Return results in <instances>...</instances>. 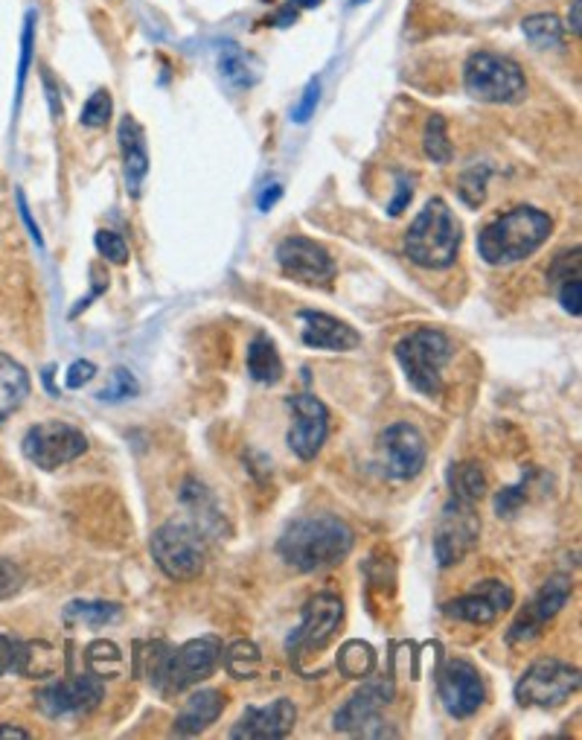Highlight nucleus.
Returning a JSON list of instances; mask_svg holds the SVG:
<instances>
[{
    "label": "nucleus",
    "instance_id": "c03bdc74",
    "mask_svg": "<svg viewBox=\"0 0 582 740\" xmlns=\"http://www.w3.org/2000/svg\"><path fill=\"white\" fill-rule=\"evenodd\" d=\"M525 482L518 484V487H507V490H501L499 496H495V510H499V516H513L518 510V505H521V499H525Z\"/></svg>",
    "mask_w": 582,
    "mask_h": 740
},
{
    "label": "nucleus",
    "instance_id": "49530a36",
    "mask_svg": "<svg viewBox=\"0 0 582 740\" xmlns=\"http://www.w3.org/2000/svg\"><path fill=\"white\" fill-rule=\"evenodd\" d=\"M21 589V574L18 569L12 563H3L0 560V601L3 598H10V595H15Z\"/></svg>",
    "mask_w": 582,
    "mask_h": 740
},
{
    "label": "nucleus",
    "instance_id": "20e7f679",
    "mask_svg": "<svg viewBox=\"0 0 582 740\" xmlns=\"http://www.w3.org/2000/svg\"><path fill=\"white\" fill-rule=\"evenodd\" d=\"M152 682L164 691V694H181L186 688L204 682L214 674L219 662H222V641L216 636H204L181 645V648H169L167 653H152Z\"/></svg>",
    "mask_w": 582,
    "mask_h": 740
},
{
    "label": "nucleus",
    "instance_id": "ea45409f",
    "mask_svg": "<svg viewBox=\"0 0 582 740\" xmlns=\"http://www.w3.org/2000/svg\"><path fill=\"white\" fill-rule=\"evenodd\" d=\"M573 278H580V248L559 254V257L554 259L551 271H547V280H551V283H565V280Z\"/></svg>",
    "mask_w": 582,
    "mask_h": 740
},
{
    "label": "nucleus",
    "instance_id": "4c0bfd02",
    "mask_svg": "<svg viewBox=\"0 0 582 740\" xmlns=\"http://www.w3.org/2000/svg\"><path fill=\"white\" fill-rule=\"evenodd\" d=\"M33 47H36V12H27V21H24V33H21V62H18V100H15V109L21 105V91H24V82H27L29 62H33Z\"/></svg>",
    "mask_w": 582,
    "mask_h": 740
},
{
    "label": "nucleus",
    "instance_id": "b1692460",
    "mask_svg": "<svg viewBox=\"0 0 582 740\" xmlns=\"http://www.w3.org/2000/svg\"><path fill=\"white\" fill-rule=\"evenodd\" d=\"M29 388L33 385H29L27 368L7 353H0V423L24 406Z\"/></svg>",
    "mask_w": 582,
    "mask_h": 740
},
{
    "label": "nucleus",
    "instance_id": "37998d69",
    "mask_svg": "<svg viewBox=\"0 0 582 740\" xmlns=\"http://www.w3.org/2000/svg\"><path fill=\"white\" fill-rule=\"evenodd\" d=\"M580 292H582L580 278L565 280V283H559V304L565 306V312H571V315H580L582 312Z\"/></svg>",
    "mask_w": 582,
    "mask_h": 740
},
{
    "label": "nucleus",
    "instance_id": "09e8293b",
    "mask_svg": "<svg viewBox=\"0 0 582 740\" xmlns=\"http://www.w3.org/2000/svg\"><path fill=\"white\" fill-rule=\"evenodd\" d=\"M411 199H414V187H411V181H405V178H402V181H399L397 199H393V202H390V207H388L390 216L402 214L408 204H411Z\"/></svg>",
    "mask_w": 582,
    "mask_h": 740
},
{
    "label": "nucleus",
    "instance_id": "4468645a",
    "mask_svg": "<svg viewBox=\"0 0 582 740\" xmlns=\"http://www.w3.org/2000/svg\"><path fill=\"white\" fill-rule=\"evenodd\" d=\"M443 709L452 717H471L483 705L487 688L478 674V667L466 662V659H449L440 671V682H437Z\"/></svg>",
    "mask_w": 582,
    "mask_h": 740
},
{
    "label": "nucleus",
    "instance_id": "f704fd0d",
    "mask_svg": "<svg viewBox=\"0 0 582 740\" xmlns=\"http://www.w3.org/2000/svg\"><path fill=\"white\" fill-rule=\"evenodd\" d=\"M138 394H140V382L134 380V373L126 368H114L112 380H108V385H105L96 397H100L102 403H122V399L138 397Z\"/></svg>",
    "mask_w": 582,
    "mask_h": 740
},
{
    "label": "nucleus",
    "instance_id": "603ef678",
    "mask_svg": "<svg viewBox=\"0 0 582 740\" xmlns=\"http://www.w3.org/2000/svg\"><path fill=\"white\" fill-rule=\"evenodd\" d=\"M0 738H21V740H27L29 731L21 729V726H12V723H3V726H0Z\"/></svg>",
    "mask_w": 582,
    "mask_h": 740
},
{
    "label": "nucleus",
    "instance_id": "bb28decb",
    "mask_svg": "<svg viewBox=\"0 0 582 740\" xmlns=\"http://www.w3.org/2000/svg\"><path fill=\"white\" fill-rule=\"evenodd\" d=\"M122 610L108 601H70L65 607L67 627H105L120 618Z\"/></svg>",
    "mask_w": 582,
    "mask_h": 740
},
{
    "label": "nucleus",
    "instance_id": "1a4fd4ad",
    "mask_svg": "<svg viewBox=\"0 0 582 740\" xmlns=\"http://www.w3.org/2000/svg\"><path fill=\"white\" fill-rule=\"evenodd\" d=\"M24 455L27 461H33L41 470L53 472L65 463L76 461L79 455H85L88 449V437L82 435V429L70 426V423H62V420H44V423H36L24 435Z\"/></svg>",
    "mask_w": 582,
    "mask_h": 740
},
{
    "label": "nucleus",
    "instance_id": "2eb2a0df",
    "mask_svg": "<svg viewBox=\"0 0 582 740\" xmlns=\"http://www.w3.org/2000/svg\"><path fill=\"white\" fill-rule=\"evenodd\" d=\"M286 406L295 417V423L288 429V449L300 461H312L314 455L321 452L326 432H329V411L312 394H295V397H288Z\"/></svg>",
    "mask_w": 582,
    "mask_h": 740
},
{
    "label": "nucleus",
    "instance_id": "58836bf2",
    "mask_svg": "<svg viewBox=\"0 0 582 740\" xmlns=\"http://www.w3.org/2000/svg\"><path fill=\"white\" fill-rule=\"evenodd\" d=\"M96 251H100L105 259L117 263V266H122V263L129 259V245H126V240H122L120 233H114V231L96 233Z\"/></svg>",
    "mask_w": 582,
    "mask_h": 740
},
{
    "label": "nucleus",
    "instance_id": "6e6552de",
    "mask_svg": "<svg viewBox=\"0 0 582 740\" xmlns=\"http://www.w3.org/2000/svg\"><path fill=\"white\" fill-rule=\"evenodd\" d=\"M580 691V671L559 659L530 665L516 685V700L525 709H559Z\"/></svg>",
    "mask_w": 582,
    "mask_h": 740
},
{
    "label": "nucleus",
    "instance_id": "39448f33",
    "mask_svg": "<svg viewBox=\"0 0 582 740\" xmlns=\"http://www.w3.org/2000/svg\"><path fill=\"white\" fill-rule=\"evenodd\" d=\"M452 359V342L440 330L423 327L397 344V361L405 370L411 388L437 397L443 391V368Z\"/></svg>",
    "mask_w": 582,
    "mask_h": 740
},
{
    "label": "nucleus",
    "instance_id": "9d476101",
    "mask_svg": "<svg viewBox=\"0 0 582 740\" xmlns=\"http://www.w3.org/2000/svg\"><path fill=\"white\" fill-rule=\"evenodd\" d=\"M344 621V601L333 592H318L303 607L300 627L288 636V656H314L335 639Z\"/></svg>",
    "mask_w": 582,
    "mask_h": 740
},
{
    "label": "nucleus",
    "instance_id": "864d4df0",
    "mask_svg": "<svg viewBox=\"0 0 582 740\" xmlns=\"http://www.w3.org/2000/svg\"><path fill=\"white\" fill-rule=\"evenodd\" d=\"M580 10H582V3L580 0H573L571 15H568V27H571V33H580Z\"/></svg>",
    "mask_w": 582,
    "mask_h": 740
},
{
    "label": "nucleus",
    "instance_id": "423d86ee",
    "mask_svg": "<svg viewBox=\"0 0 582 740\" xmlns=\"http://www.w3.org/2000/svg\"><path fill=\"white\" fill-rule=\"evenodd\" d=\"M463 85H466L469 97H475L478 102H492V105L518 102L527 91L521 67L513 59L490 53V50L471 53L466 67H463Z\"/></svg>",
    "mask_w": 582,
    "mask_h": 740
},
{
    "label": "nucleus",
    "instance_id": "7ed1b4c3",
    "mask_svg": "<svg viewBox=\"0 0 582 740\" xmlns=\"http://www.w3.org/2000/svg\"><path fill=\"white\" fill-rule=\"evenodd\" d=\"M461 240L463 231L457 216L449 210L443 199H431L408 228L405 254L423 269H449L457 259Z\"/></svg>",
    "mask_w": 582,
    "mask_h": 740
},
{
    "label": "nucleus",
    "instance_id": "8fccbe9b",
    "mask_svg": "<svg viewBox=\"0 0 582 740\" xmlns=\"http://www.w3.org/2000/svg\"><path fill=\"white\" fill-rule=\"evenodd\" d=\"M280 195H283V187L271 184V190H266V193L259 195V210H271Z\"/></svg>",
    "mask_w": 582,
    "mask_h": 740
},
{
    "label": "nucleus",
    "instance_id": "7c9ffc66",
    "mask_svg": "<svg viewBox=\"0 0 582 740\" xmlns=\"http://www.w3.org/2000/svg\"><path fill=\"white\" fill-rule=\"evenodd\" d=\"M219 74L228 79V85H233V88H250L254 85V71H250V62L248 56L242 53L240 47L236 44H222V50H219Z\"/></svg>",
    "mask_w": 582,
    "mask_h": 740
},
{
    "label": "nucleus",
    "instance_id": "5701e85b",
    "mask_svg": "<svg viewBox=\"0 0 582 740\" xmlns=\"http://www.w3.org/2000/svg\"><path fill=\"white\" fill-rule=\"evenodd\" d=\"M222 712H224L222 691H216V688H202V691H195V694L184 703L181 714L176 717L172 735H178V738L202 735L204 729H210V726L219 720V714Z\"/></svg>",
    "mask_w": 582,
    "mask_h": 740
},
{
    "label": "nucleus",
    "instance_id": "de8ad7c7",
    "mask_svg": "<svg viewBox=\"0 0 582 740\" xmlns=\"http://www.w3.org/2000/svg\"><path fill=\"white\" fill-rule=\"evenodd\" d=\"M15 199H18L21 219H24V222H27V231H29V237H33V240H36V245H38V248H44V240H41V231H38L36 219H33V214H29V207H27V195H24V190H18V193H15Z\"/></svg>",
    "mask_w": 582,
    "mask_h": 740
},
{
    "label": "nucleus",
    "instance_id": "9b49d317",
    "mask_svg": "<svg viewBox=\"0 0 582 740\" xmlns=\"http://www.w3.org/2000/svg\"><path fill=\"white\" fill-rule=\"evenodd\" d=\"M478 534H481V519L475 513L469 501L452 499L445 505L440 525H437L435 537V554L440 565L461 563L463 557L469 554L471 548L478 546Z\"/></svg>",
    "mask_w": 582,
    "mask_h": 740
},
{
    "label": "nucleus",
    "instance_id": "79ce46f5",
    "mask_svg": "<svg viewBox=\"0 0 582 740\" xmlns=\"http://www.w3.org/2000/svg\"><path fill=\"white\" fill-rule=\"evenodd\" d=\"M93 377H96V365H93V361H88V359L74 361V365H70V370H67L65 385L70 391H79V388H85V385H88Z\"/></svg>",
    "mask_w": 582,
    "mask_h": 740
},
{
    "label": "nucleus",
    "instance_id": "f3484780",
    "mask_svg": "<svg viewBox=\"0 0 582 740\" xmlns=\"http://www.w3.org/2000/svg\"><path fill=\"white\" fill-rule=\"evenodd\" d=\"M381 452H385L388 475L397 479V482H411V479H416L419 472L426 470V437L411 423H393L390 429H385Z\"/></svg>",
    "mask_w": 582,
    "mask_h": 740
},
{
    "label": "nucleus",
    "instance_id": "f8f14e48",
    "mask_svg": "<svg viewBox=\"0 0 582 740\" xmlns=\"http://www.w3.org/2000/svg\"><path fill=\"white\" fill-rule=\"evenodd\" d=\"M390 703V685L388 682H370L361 688L359 694L352 697L350 703L344 705L341 712L335 714V729L347 731V735H361V738H385V735H397L390 731L381 720V709Z\"/></svg>",
    "mask_w": 582,
    "mask_h": 740
},
{
    "label": "nucleus",
    "instance_id": "dca6fc26",
    "mask_svg": "<svg viewBox=\"0 0 582 740\" xmlns=\"http://www.w3.org/2000/svg\"><path fill=\"white\" fill-rule=\"evenodd\" d=\"M571 598V580L568 577H551L542 589H539L525 610L518 612V618L513 621V627L507 633L509 645H527L536 636H542V629L556 612L562 610Z\"/></svg>",
    "mask_w": 582,
    "mask_h": 740
},
{
    "label": "nucleus",
    "instance_id": "6e6d98bb",
    "mask_svg": "<svg viewBox=\"0 0 582 740\" xmlns=\"http://www.w3.org/2000/svg\"><path fill=\"white\" fill-rule=\"evenodd\" d=\"M361 3H367V0H352V7H361Z\"/></svg>",
    "mask_w": 582,
    "mask_h": 740
},
{
    "label": "nucleus",
    "instance_id": "ddd939ff",
    "mask_svg": "<svg viewBox=\"0 0 582 740\" xmlns=\"http://www.w3.org/2000/svg\"><path fill=\"white\" fill-rule=\"evenodd\" d=\"M105 697V685L96 674H79L74 679H62L41 688L36 694V705L47 717H67V714H85L100 705Z\"/></svg>",
    "mask_w": 582,
    "mask_h": 740
},
{
    "label": "nucleus",
    "instance_id": "a19ab883",
    "mask_svg": "<svg viewBox=\"0 0 582 740\" xmlns=\"http://www.w3.org/2000/svg\"><path fill=\"white\" fill-rule=\"evenodd\" d=\"M318 100H321V79H312L306 85L303 100L297 102V109L292 112V120L295 123H309L314 117V109H318Z\"/></svg>",
    "mask_w": 582,
    "mask_h": 740
},
{
    "label": "nucleus",
    "instance_id": "c756f323",
    "mask_svg": "<svg viewBox=\"0 0 582 740\" xmlns=\"http://www.w3.org/2000/svg\"><path fill=\"white\" fill-rule=\"evenodd\" d=\"M449 482H452V499L469 501V505H475L487 493V475L478 463H457Z\"/></svg>",
    "mask_w": 582,
    "mask_h": 740
},
{
    "label": "nucleus",
    "instance_id": "aec40b11",
    "mask_svg": "<svg viewBox=\"0 0 582 740\" xmlns=\"http://www.w3.org/2000/svg\"><path fill=\"white\" fill-rule=\"evenodd\" d=\"M297 709L292 700L280 697L271 705L262 709H245L242 720L231 729V738H248V740H280L288 738L295 729Z\"/></svg>",
    "mask_w": 582,
    "mask_h": 740
},
{
    "label": "nucleus",
    "instance_id": "e433bc0d",
    "mask_svg": "<svg viewBox=\"0 0 582 740\" xmlns=\"http://www.w3.org/2000/svg\"><path fill=\"white\" fill-rule=\"evenodd\" d=\"M112 112H114V102H112V93L108 91H96L91 93V100L85 102L82 109V126H88V129H102L105 123L112 120Z\"/></svg>",
    "mask_w": 582,
    "mask_h": 740
},
{
    "label": "nucleus",
    "instance_id": "a18cd8bd",
    "mask_svg": "<svg viewBox=\"0 0 582 740\" xmlns=\"http://www.w3.org/2000/svg\"><path fill=\"white\" fill-rule=\"evenodd\" d=\"M18 667V641L0 633V676Z\"/></svg>",
    "mask_w": 582,
    "mask_h": 740
},
{
    "label": "nucleus",
    "instance_id": "5fc2aeb1",
    "mask_svg": "<svg viewBox=\"0 0 582 740\" xmlns=\"http://www.w3.org/2000/svg\"><path fill=\"white\" fill-rule=\"evenodd\" d=\"M321 0H300V7H318Z\"/></svg>",
    "mask_w": 582,
    "mask_h": 740
},
{
    "label": "nucleus",
    "instance_id": "393cba45",
    "mask_svg": "<svg viewBox=\"0 0 582 740\" xmlns=\"http://www.w3.org/2000/svg\"><path fill=\"white\" fill-rule=\"evenodd\" d=\"M62 667V653L50 641H18V667L15 674L29 679H47L56 676Z\"/></svg>",
    "mask_w": 582,
    "mask_h": 740
},
{
    "label": "nucleus",
    "instance_id": "6ab92c4d",
    "mask_svg": "<svg viewBox=\"0 0 582 740\" xmlns=\"http://www.w3.org/2000/svg\"><path fill=\"white\" fill-rule=\"evenodd\" d=\"M513 607V589L504 580H481L471 592L443 603V612L454 621H469V624H492L501 612Z\"/></svg>",
    "mask_w": 582,
    "mask_h": 740
},
{
    "label": "nucleus",
    "instance_id": "c9c22d12",
    "mask_svg": "<svg viewBox=\"0 0 582 740\" xmlns=\"http://www.w3.org/2000/svg\"><path fill=\"white\" fill-rule=\"evenodd\" d=\"M426 155L431 157L435 164H449V161H452V143H449L445 120L440 114H435L426 126Z\"/></svg>",
    "mask_w": 582,
    "mask_h": 740
},
{
    "label": "nucleus",
    "instance_id": "a878e982",
    "mask_svg": "<svg viewBox=\"0 0 582 740\" xmlns=\"http://www.w3.org/2000/svg\"><path fill=\"white\" fill-rule=\"evenodd\" d=\"M248 373L254 382L277 385L283 380V359L269 335H257L248 347Z\"/></svg>",
    "mask_w": 582,
    "mask_h": 740
},
{
    "label": "nucleus",
    "instance_id": "0eeeda50",
    "mask_svg": "<svg viewBox=\"0 0 582 740\" xmlns=\"http://www.w3.org/2000/svg\"><path fill=\"white\" fill-rule=\"evenodd\" d=\"M152 557L160 572L172 580H193L207 560L202 531L186 522H167L152 534Z\"/></svg>",
    "mask_w": 582,
    "mask_h": 740
},
{
    "label": "nucleus",
    "instance_id": "3c124183",
    "mask_svg": "<svg viewBox=\"0 0 582 740\" xmlns=\"http://www.w3.org/2000/svg\"><path fill=\"white\" fill-rule=\"evenodd\" d=\"M41 79H44V88L50 91L47 97H50V109H53V117H62V102H56V88H53V79H50V74H44Z\"/></svg>",
    "mask_w": 582,
    "mask_h": 740
},
{
    "label": "nucleus",
    "instance_id": "412c9836",
    "mask_svg": "<svg viewBox=\"0 0 582 740\" xmlns=\"http://www.w3.org/2000/svg\"><path fill=\"white\" fill-rule=\"evenodd\" d=\"M297 321H300V339L306 347H314V350L344 353L355 350L361 344V335L333 315L303 309V312H297Z\"/></svg>",
    "mask_w": 582,
    "mask_h": 740
},
{
    "label": "nucleus",
    "instance_id": "f03ea898",
    "mask_svg": "<svg viewBox=\"0 0 582 740\" xmlns=\"http://www.w3.org/2000/svg\"><path fill=\"white\" fill-rule=\"evenodd\" d=\"M554 231L551 216L536 207H516L509 214L499 216L478 237V251L483 263L490 266H513L530 254H536Z\"/></svg>",
    "mask_w": 582,
    "mask_h": 740
},
{
    "label": "nucleus",
    "instance_id": "f257e3e1",
    "mask_svg": "<svg viewBox=\"0 0 582 740\" xmlns=\"http://www.w3.org/2000/svg\"><path fill=\"white\" fill-rule=\"evenodd\" d=\"M352 527L333 513L295 519L280 537L277 554L297 572H324L352 551Z\"/></svg>",
    "mask_w": 582,
    "mask_h": 740
},
{
    "label": "nucleus",
    "instance_id": "2f4dec72",
    "mask_svg": "<svg viewBox=\"0 0 582 740\" xmlns=\"http://www.w3.org/2000/svg\"><path fill=\"white\" fill-rule=\"evenodd\" d=\"M85 662H88V671L96 674L100 679H114V676L122 674V653L114 641H93L88 653H85Z\"/></svg>",
    "mask_w": 582,
    "mask_h": 740
},
{
    "label": "nucleus",
    "instance_id": "a211bd4d",
    "mask_svg": "<svg viewBox=\"0 0 582 740\" xmlns=\"http://www.w3.org/2000/svg\"><path fill=\"white\" fill-rule=\"evenodd\" d=\"M277 263L288 278L300 283H326L335 278V259L326 254L324 245L306 237H288L280 242Z\"/></svg>",
    "mask_w": 582,
    "mask_h": 740
},
{
    "label": "nucleus",
    "instance_id": "c85d7f7f",
    "mask_svg": "<svg viewBox=\"0 0 582 740\" xmlns=\"http://www.w3.org/2000/svg\"><path fill=\"white\" fill-rule=\"evenodd\" d=\"M222 662L233 679H254V676L259 674V667H262V653H259V648L254 641L240 639L224 650Z\"/></svg>",
    "mask_w": 582,
    "mask_h": 740
},
{
    "label": "nucleus",
    "instance_id": "4be33fe9",
    "mask_svg": "<svg viewBox=\"0 0 582 740\" xmlns=\"http://www.w3.org/2000/svg\"><path fill=\"white\" fill-rule=\"evenodd\" d=\"M120 149H122V176H126V190L134 199L143 190L148 173V152H146V135L140 129L134 117H122L120 123Z\"/></svg>",
    "mask_w": 582,
    "mask_h": 740
},
{
    "label": "nucleus",
    "instance_id": "72a5a7b5",
    "mask_svg": "<svg viewBox=\"0 0 582 740\" xmlns=\"http://www.w3.org/2000/svg\"><path fill=\"white\" fill-rule=\"evenodd\" d=\"M487 178H490V167L487 164H475L461 176V184H457V193L469 207H481L483 199H487Z\"/></svg>",
    "mask_w": 582,
    "mask_h": 740
},
{
    "label": "nucleus",
    "instance_id": "cd10ccee",
    "mask_svg": "<svg viewBox=\"0 0 582 740\" xmlns=\"http://www.w3.org/2000/svg\"><path fill=\"white\" fill-rule=\"evenodd\" d=\"M335 665H338L341 676H347V679H367L373 674V667H376V653H373L367 641H347L338 650Z\"/></svg>",
    "mask_w": 582,
    "mask_h": 740
},
{
    "label": "nucleus",
    "instance_id": "473e14b6",
    "mask_svg": "<svg viewBox=\"0 0 582 740\" xmlns=\"http://www.w3.org/2000/svg\"><path fill=\"white\" fill-rule=\"evenodd\" d=\"M521 29H525L527 41L539 47V50H547V47H556L562 41V24H559L556 15H547V12L525 18Z\"/></svg>",
    "mask_w": 582,
    "mask_h": 740
}]
</instances>
